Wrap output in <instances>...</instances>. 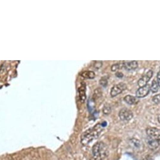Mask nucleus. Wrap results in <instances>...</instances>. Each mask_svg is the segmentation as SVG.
Wrapping results in <instances>:
<instances>
[{
  "label": "nucleus",
  "instance_id": "22",
  "mask_svg": "<svg viewBox=\"0 0 160 160\" xmlns=\"http://www.w3.org/2000/svg\"><path fill=\"white\" fill-rule=\"evenodd\" d=\"M142 160H150V158H145V159H143Z\"/></svg>",
  "mask_w": 160,
  "mask_h": 160
},
{
  "label": "nucleus",
  "instance_id": "12",
  "mask_svg": "<svg viewBox=\"0 0 160 160\" xmlns=\"http://www.w3.org/2000/svg\"><path fill=\"white\" fill-rule=\"evenodd\" d=\"M158 88H159V85L158 84V82L156 79H154L152 82L151 85L150 86V89L152 91L153 93H156L158 92Z\"/></svg>",
  "mask_w": 160,
  "mask_h": 160
},
{
  "label": "nucleus",
  "instance_id": "6",
  "mask_svg": "<svg viewBox=\"0 0 160 160\" xmlns=\"http://www.w3.org/2000/svg\"><path fill=\"white\" fill-rule=\"evenodd\" d=\"M146 133L149 137L154 140H158L160 137V130L156 128H149L146 129Z\"/></svg>",
  "mask_w": 160,
  "mask_h": 160
},
{
  "label": "nucleus",
  "instance_id": "8",
  "mask_svg": "<svg viewBox=\"0 0 160 160\" xmlns=\"http://www.w3.org/2000/svg\"><path fill=\"white\" fill-rule=\"evenodd\" d=\"M123 67L128 70H134L138 67V63L137 61H124Z\"/></svg>",
  "mask_w": 160,
  "mask_h": 160
},
{
  "label": "nucleus",
  "instance_id": "11",
  "mask_svg": "<svg viewBox=\"0 0 160 160\" xmlns=\"http://www.w3.org/2000/svg\"><path fill=\"white\" fill-rule=\"evenodd\" d=\"M125 102L129 105L134 104L136 102V98L132 96L128 95L124 97Z\"/></svg>",
  "mask_w": 160,
  "mask_h": 160
},
{
  "label": "nucleus",
  "instance_id": "14",
  "mask_svg": "<svg viewBox=\"0 0 160 160\" xmlns=\"http://www.w3.org/2000/svg\"><path fill=\"white\" fill-rule=\"evenodd\" d=\"M130 142H131V144L132 145V146H133L136 148H140V146L141 145V141L139 140H137V139H136V138L131 139Z\"/></svg>",
  "mask_w": 160,
  "mask_h": 160
},
{
  "label": "nucleus",
  "instance_id": "5",
  "mask_svg": "<svg viewBox=\"0 0 160 160\" xmlns=\"http://www.w3.org/2000/svg\"><path fill=\"white\" fill-rule=\"evenodd\" d=\"M153 74V72L151 70H149L146 74L143 75L141 78L138 80V82H137V84H138V85L140 87L146 85L147 82L150 81V80L152 77Z\"/></svg>",
  "mask_w": 160,
  "mask_h": 160
},
{
  "label": "nucleus",
  "instance_id": "16",
  "mask_svg": "<svg viewBox=\"0 0 160 160\" xmlns=\"http://www.w3.org/2000/svg\"><path fill=\"white\" fill-rule=\"evenodd\" d=\"M152 101L154 104H159L160 102V94H159L154 96L152 99Z\"/></svg>",
  "mask_w": 160,
  "mask_h": 160
},
{
  "label": "nucleus",
  "instance_id": "15",
  "mask_svg": "<svg viewBox=\"0 0 160 160\" xmlns=\"http://www.w3.org/2000/svg\"><path fill=\"white\" fill-rule=\"evenodd\" d=\"M111 107L109 105H106V106H105L103 108V113L104 114L106 115H108L110 113H111Z\"/></svg>",
  "mask_w": 160,
  "mask_h": 160
},
{
  "label": "nucleus",
  "instance_id": "21",
  "mask_svg": "<svg viewBox=\"0 0 160 160\" xmlns=\"http://www.w3.org/2000/svg\"><path fill=\"white\" fill-rule=\"evenodd\" d=\"M158 122L160 123V114L158 115Z\"/></svg>",
  "mask_w": 160,
  "mask_h": 160
},
{
  "label": "nucleus",
  "instance_id": "20",
  "mask_svg": "<svg viewBox=\"0 0 160 160\" xmlns=\"http://www.w3.org/2000/svg\"><path fill=\"white\" fill-rule=\"evenodd\" d=\"M115 75H116L117 77H119V78H122V77H123L122 73H120V72H117L116 74H115Z\"/></svg>",
  "mask_w": 160,
  "mask_h": 160
},
{
  "label": "nucleus",
  "instance_id": "23",
  "mask_svg": "<svg viewBox=\"0 0 160 160\" xmlns=\"http://www.w3.org/2000/svg\"><path fill=\"white\" fill-rule=\"evenodd\" d=\"M157 141H158V143H159V146H160V137H159V138L158 140H157Z\"/></svg>",
  "mask_w": 160,
  "mask_h": 160
},
{
  "label": "nucleus",
  "instance_id": "2",
  "mask_svg": "<svg viewBox=\"0 0 160 160\" xmlns=\"http://www.w3.org/2000/svg\"><path fill=\"white\" fill-rule=\"evenodd\" d=\"M91 160H104L108 156V150L103 142H98L92 148Z\"/></svg>",
  "mask_w": 160,
  "mask_h": 160
},
{
  "label": "nucleus",
  "instance_id": "9",
  "mask_svg": "<svg viewBox=\"0 0 160 160\" xmlns=\"http://www.w3.org/2000/svg\"><path fill=\"white\" fill-rule=\"evenodd\" d=\"M147 145L149 148H150L151 150H153V151L158 150L159 147H160L159 143L156 140L151 139L150 138V137L147 141Z\"/></svg>",
  "mask_w": 160,
  "mask_h": 160
},
{
  "label": "nucleus",
  "instance_id": "18",
  "mask_svg": "<svg viewBox=\"0 0 160 160\" xmlns=\"http://www.w3.org/2000/svg\"><path fill=\"white\" fill-rule=\"evenodd\" d=\"M120 67V66L118 64H114L112 65V67H111V70L112 72H115V71H117Z\"/></svg>",
  "mask_w": 160,
  "mask_h": 160
},
{
  "label": "nucleus",
  "instance_id": "1",
  "mask_svg": "<svg viewBox=\"0 0 160 160\" xmlns=\"http://www.w3.org/2000/svg\"><path fill=\"white\" fill-rule=\"evenodd\" d=\"M102 131V125L98 124L94 128L88 129L83 133L81 137V142L83 146L88 145L94 139L97 138L100 136Z\"/></svg>",
  "mask_w": 160,
  "mask_h": 160
},
{
  "label": "nucleus",
  "instance_id": "7",
  "mask_svg": "<svg viewBox=\"0 0 160 160\" xmlns=\"http://www.w3.org/2000/svg\"><path fill=\"white\" fill-rule=\"evenodd\" d=\"M150 86L147 84L144 87H141L136 91V97L138 98L145 97L148 94V93L150 92Z\"/></svg>",
  "mask_w": 160,
  "mask_h": 160
},
{
  "label": "nucleus",
  "instance_id": "3",
  "mask_svg": "<svg viewBox=\"0 0 160 160\" xmlns=\"http://www.w3.org/2000/svg\"><path fill=\"white\" fill-rule=\"evenodd\" d=\"M127 88L126 85L124 83H119L117 85H115L110 91V96L112 97L117 96V95L120 94L123 91H124Z\"/></svg>",
  "mask_w": 160,
  "mask_h": 160
},
{
  "label": "nucleus",
  "instance_id": "10",
  "mask_svg": "<svg viewBox=\"0 0 160 160\" xmlns=\"http://www.w3.org/2000/svg\"><path fill=\"white\" fill-rule=\"evenodd\" d=\"M81 75L84 77L85 79H94L95 77V74L94 73V72L93 71H85L82 72Z\"/></svg>",
  "mask_w": 160,
  "mask_h": 160
},
{
  "label": "nucleus",
  "instance_id": "19",
  "mask_svg": "<svg viewBox=\"0 0 160 160\" xmlns=\"http://www.w3.org/2000/svg\"><path fill=\"white\" fill-rule=\"evenodd\" d=\"M156 80H157V82H158V85L160 87V72H159L157 74V79Z\"/></svg>",
  "mask_w": 160,
  "mask_h": 160
},
{
  "label": "nucleus",
  "instance_id": "4",
  "mask_svg": "<svg viewBox=\"0 0 160 160\" xmlns=\"http://www.w3.org/2000/svg\"><path fill=\"white\" fill-rule=\"evenodd\" d=\"M119 116L120 120L127 122V121H129L131 120L132 118H133V113H132L131 110L128 109H123L120 111L119 113Z\"/></svg>",
  "mask_w": 160,
  "mask_h": 160
},
{
  "label": "nucleus",
  "instance_id": "17",
  "mask_svg": "<svg viewBox=\"0 0 160 160\" xmlns=\"http://www.w3.org/2000/svg\"><path fill=\"white\" fill-rule=\"evenodd\" d=\"M100 84L103 86V87H105L107 85V80L106 79H103L102 78L100 80Z\"/></svg>",
  "mask_w": 160,
  "mask_h": 160
},
{
  "label": "nucleus",
  "instance_id": "13",
  "mask_svg": "<svg viewBox=\"0 0 160 160\" xmlns=\"http://www.w3.org/2000/svg\"><path fill=\"white\" fill-rule=\"evenodd\" d=\"M85 92H86V89H85V86L84 85H83L80 87V88L79 89V92H80V96L81 98V100L82 101V102H83L85 101V99L86 98V95H85Z\"/></svg>",
  "mask_w": 160,
  "mask_h": 160
}]
</instances>
